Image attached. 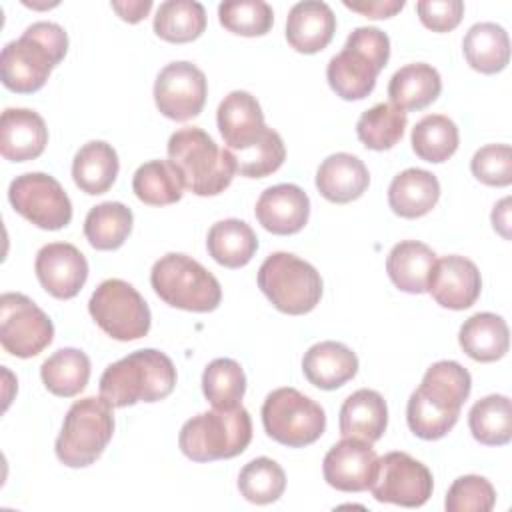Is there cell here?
Listing matches in <instances>:
<instances>
[{"mask_svg":"<svg viewBox=\"0 0 512 512\" xmlns=\"http://www.w3.org/2000/svg\"><path fill=\"white\" fill-rule=\"evenodd\" d=\"M266 434L288 448L314 444L326 430L324 408L296 388H276L262 404Z\"/></svg>","mask_w":512,"mask_h":512,"instance_id":"10","label":"cell"},{"mask_svg":"<svg viewBox=\"0 0 512 512\" xmlns=\"http://www.w3.org/2000/svg\"><path fill=\"white\" fill-rule=\"evenodd\" d=\"M412 150L420 160L442 164L456 150L460 142L458 126L444 114H428L412 128Z\"/></svg>","mask_w":512,"mask_h":512,"instance_id":"37","label":"cell"},{"mask_svg":"<svg viewBox=\"0 0 512 512\" xmlns=\"http://www.w3.org/2000/svg\"><path fill=\"white\" fill-rule=\"evenodd\" d=\"M442 92V78L438 70L426 62L406 64L396 70L388 84L390 104L406 110H422L430 106Z\"/></svg>","mask_w":512,"mask_h":512,"instance_id":"28","label":"cell"},{"mask_svg":"<svg viewBox=\"0 0 512 512\" xmlns=\"http://www.w3.org/2000/svg\"><path fill=\"white\" fill-rule=\"evenodd\" d=\"M336 32V16L326 2L304 0L290 8L286 18V40L300 54L324 50Z\"/></svg>","mask_w":512,"mask_h":512,"instance_id":"22","label":"cell"},{"mask_svg":"<svg viewBox=\"0 0 512 512\" xmlns=\"http://www.w3.org/2000/svg\"><path fill=\"white\" fill-rule=\"evenodd\" d=\"M12 208L42 230H60L72 220V202L62 184L44 172L16 176L8 188Z\"/></svg>","mask_w":512,"mask_h":512,"instance_id":"12","label":"cell"},{"mask_svg":"<svg viewBox=\"0 0 512 512\" xmlns=\"http://www.w3.org/2000/svg\"><path fill=\"white\" fill-rule=\"evenodd\" d=\"M496 504V490L484 476L466 474L448 488L444 508L448 512H490Z\"/></svg>","mask_w":512,"mask_h":512,"instance_id":"44","label":"cell"},{"mask_svg":"<svg viewBox=\"0 0 512 512\" xmlns=\"http://www.w3.org/2000/svg\"><path fill=\"white\" fill-rule=\"evenodd\" d=\"M440 198L438 178L422 168H406L388 186V204L400 218L426 216Z\"/></svg>","mask_w":512,"mask_h":512,"instance_id":"25","label":"cell"},{"mask_svg":"<svg viewBox=\"0 0 512 512\" xmlns=\"http://www.w3.org/2000/svg\"><path fill=\"white\" fill-rule=\"evenodd\" d=\"M470 388L472 378L462 364L456 360L434 362L408 398L406 422L412 434L422 440L444 438L456 426Z\"/></svg>","mask_w":512,"mask_h":512,"instance_id":"1","label":"cell"},{"mask_svg":"<svg viewBox=\"0 0 512 512\" xmlns=\"http://www.w3.org/2000/svg\"><path fill=\"white\" fill-rule=\"evenodd\" d=\"M112 408L102 396H86L68 408L54 446L64 466L84 468L102 456L114 434Z\"/></svg>","mask_w":512,"mask_h":512,"instance_id":"7","label":"cell"},{"mask_svg":"<svg viewBox=\"0 0 512 512\" xmlns=\"http://www.w3.org/2000/svg\"><path fill=\"white\" fill-rule=\"evenodd\" d=\"M252 440V420L240 404L230 410H208L184 422L178 446L192 462H214L242 454Z\"/></svg>","mask_w":512,"mask_h":512,"instance_id":"6","label":"cell"},{"mask_svg":"<svg viewBox=\"0 0 512 512\" xmlns=\"http://www.w3.org/2000/svg\"><path fill=\"white\" fill-rule=\"evenodd\" d=\"M118 170V154L104 140L86 142L72 160L74 184L90 196L108 192L118 176Z\"/></svg>","mask_w":512,"mask_h":512,"instance_id":"30","label":"cell"},{"mask_svg":"<svg viewBox=\"0 0 512 512\" xmlns=\"http://www.w3.org/2000/svg\"><path fill=\"white\" fill-rule=\"evenodd\" d=\"M132 190L148 206H168L182 198V184L164 160H150L138 166L132 178Z\"/></svg>","mask_w":512,"mask_h":512,"instance_id":"40","label":"cell"},{"mask_svg":"<svg viewBox=\"0 0 512 512\" xmlns=\"http://www.w3.org/2000/svg\"><path fill=\"white\" fill-rule=\"evenodd\" d=\"M406 124V112L388 102H380L362 112L356 122V134L366 148L382 152L394 148L402 140Z\"/></svg>","mask_w":512,"mask_h":512,"instance_id":"38","label":"cell"},{"mask_svg":"<svg viewBox=\"0 0 512 512\" xmlns=\"http://www.w3.org/2000/svg\"><path fill=\"white\" fill-rule=\"evenodd\" d=\"M202 392L212 408L230 410L240 406L246 392L242 366L232 358H216L202 372Z\"/></svg>","mask_w":512,"mask_h":512,"instance_id":"39","label":"cell"},{"mask_svg":"<svg viewBox=\"0 0 512 512\" xmlns=\"http://www.w3.org/2000/svg\"><path fill=\"white\" fill-rule=\"evenodd\" d=\"M378 456L372 442L344 436L324 456L322 474L328 486L340 492H364L370 488Z\"/></svg>","mask_w":512,"mask_h":512,"instance_id":"16","label":"cell"},{"mask_svg":"<svg viewBox=\"0 0 512 512\" xmlns=\"http://www.w3.org/2000/svg\"><path fill=\"white\" fill-rule=\"evenodd\" d=\"M54 338V324L48 314L20 292L0 296V344L16 358L40 354Z\"/></svg>","mask_w":512,"mask_h":512,"instance_id":"13","label":"cell"},{"mask_svg":"<svg viewBox=\"0 0 512 512\" xmlns=\"http://www.w3.org/2000/svg\"><path fill=\"white\" fill-rule=\"evenodd\" d=\"M286 488L282 466L266 456L254 458L238 474V490L252 504H272Z\"/></svg>","mask_w":512,"mask_h":512,"instance_id":"41","label":"cell"},{"mask_svg":"<svg viewBox=\"0 0 512 512\" xmlns=\"http://www.w3.org/2000/svg\"><path fill=\"white\" fill-rule=\"evenodd\" d=\"M460 348L476 362H496L510 346L508 324L494 312H478L464 320L458 332Z\"/></svg>","mask_w":512,"mask_h":512,"instance_id":"27","label":"cell"},{"mask_svg":"<svg viewBox=\"0 0 512 512\" xmlns=\"http://www.w3.org/2000/svg\"><path fill=\"white\" fill-rule=\"evenodd\" d=\"M344 6L368 18H390L404 8V0H364V2L344 0Z\"/></svg>","mask_w":512,"mask_h":512,"instance_id":"47","label":"cell"},{"mask_svg":"<svg viewBox=\"0 0 512 512\" xmlns=\"http://www.w3.org/2000/svg\"><path fill=\"white\" fill-rule=\"evenodd\" d=\"M302 372L312 386L320 390H336L356 376L358 358L342 342L324 340L306 350Z\"/></svg>","mask_w":512,"mask_h":512,"instance_id":"24","label":"cell"},{"mask_svg":"<svg viewBox=\"0 0 512 512\" xmlns=\"http://www.w3.org/2000/svg\"><path fill=\"white\" fill-rule=\"evenodd\" d=\"M370 184L366 164L348 152L330 154L316 170L318 192L334 204H348L360 198Z\"/></svg>","mask_w":512,"mask_h":512,"instance_id":"23","label":"cell"},{"mask_svg":"<svg viewBox=\"0 0 512 512\" xmlns=\"http://www.w3.org/2000/svg\"><path fill=\"white\" fill-rule=\"evenodd\" d=\"M174 386L176 368L172 360L154 348L136 350L120 358L100 376V396L114 408L164 400Z\"/></svg>","mask_w":512,"mask_h":512,"instance_id":"4","label":"cell"},{"mask_svg":"<svg viewBox=\"0 0 512 512\" xmlns=\"http://www.w3.org/2000/svg\"><path fill=\"white\" fill-rule=\"evenodd\" d=\"M218 20L232 34L264 36L274 24V12L264 0H228L218 6Z\"/></svg>","mask_w":512,"mask_h":512,"instance_id":"42","label":"cell"},{"mask_svg":"<svg viewBox=\"0 0 512 512\" xmlns=\"http://www.w3.org/2000/svg\"><path fill=\"white\" fill-rule=\"evenodd\" d=\"M48 144L44 118L30 108H6L0 118V154L10 162L38 158Z\"/></svg>","mask_w":512,"mask_h":512,"instance_id":"21","label":"cell"},{"mask_svg":"<svg viewBox=\"0 0 512 512\" xmlns=\"http://www.w3.org/2000/svg\"><path fill=\"white\" fill-rule=\"evenodd\" d=\"M208 254L224 268L246 266L258 250V238L250 224L238 218H226L208 230Z\"/></svg>","mask_w":512,"mask_h":512,"instance_id":"31","label":"cell"},{"mask_svg":"<svg viewBox=\"0 0 512 512\" xmlns=\"http://www.w3.org/2000/svg\"><path fill=\"white\" fill-rule=\"evenodd\" d=\"M470 170L486 186H508L512 182V148L508 144H488L476 150Z\"/></svg>","mask_w":512,"mask_h":512,"instance_id":"45","label":"cell"},{"mask_svg":"<svg viewBox=\"0 0 512 512\" xmlns=\"http://www.w3.org/2000/svg\"><path fill=\"white\" fill-rule=\"evenodd\" d=\"M492 226L500 232L506 240L510 238V198H502L492 210Z\"/></svg>","mask_w":512,"mask_h":512,"instance_id":"49","label":"cell"},{"mask_svg":"<svg viewBox=\"0 0 512 512\" xmlns=\"http://www.w3.org/2000/svg\"><path fill=\"white\" fill-rule=\"evenodd\" d=\"M284 158H286V148H284L282 136L272 128H266L262 138L252 146L240 152H234L236 168L246 178L270 176L284 164Z\"/></svg>","mask_w":512,"mask_h":512,"instance_id":"43","label":"cell"},{"mask_svg":"<svg viewBox=\"0 0 512 512\" xmlns=\"http://www.w3.org/2000/svg\"><path fill=\"white\" fill-rule=\"evenodd\" d=\"M206 30V10L196 0H166L154 16V32L158 38L184 44L202 36Z\"/></svg>","mask_w":512,"mask_h":512,"instance_id":"34","label":"cell"},{"mask_svg":"<svg viewBox=\"0 0 512 512\" xmlns=\"http://www.w3.org/2000/svg\"><path fill=\"white\" fill-rule=\"evenodd\" d=\"M208 94V82L204 72L186 60L166 64L154 82V102L162 116L186 122L196 118Z\"/></svg>","mask_w":512,"mask_h":512,"instance_id":"15","label":"cell"},{"mask_svg":"<svg viewBox=\"0 0 512 512\" xmlns=\"http://www.w3.org/2000/svg\"><path fill=\"white\" fill-rule=\"evenodd\" d=\"M462 50L470 68L482 74H496L510 60L508 32L496 22H478L466 32Z\"/></svg>","mask_w":512,"mask_h":512,"instance_id":"32","label":"cell"},{"mask_svg":"<svg viewBox=\"0 0 512 512\" xmlns=\"http://www.w3.org/2000/svg\"><path fill=\"white\" fill-rule=\"evenodd\" d=\"M258 288L276 310L290 316L312 312L322 298L320 272L290 252H274L262 262Z\"/></svg>","mask_w":512,"mask_h":512,"instance_id":"9","label":"cell"},{"mask_svg":"<svg viewBox=\"0 0 512 512\" xmlns=\"http://www.w3.org/2000/svg\"><path fill=\"white\" fill-rule=\"evenodd\" d=\"M112 8L118 12V16L124 20V22H130V24H136L140 22L142 18H146V14L150 12L152 8V0H128V2H112Z\"/></svg>","mask_w":512,"mask_h":512,"instance_id":"48","label":"cell"},{"mask_svg":"<svg viewBox=\"0 0 512 512\" xmlns=\"http://www.w3.org/2000/svg\"><path fill=\"white\" fill-rule=\"evenodd\" d=\"M390 58V38L374 26H358L346 38L344 48L330 58L326 78L342 100H362Z\"/></svg>","mask_w":512,"mask_h":512,"instance_id":"5","label":"cell"},{"mask_svg":"<svg viewBox=\"0 0 512 512\" xmlns=\"http://www.w3.org/2000/svg\"><path fill=\"white\" fill-rule=\"evenodd\" d=\"M40 378L54 396L72 398L88 384L90 358L78 348H60L42 362Z\"/></svg>","mask_w":512,"mask_h":512,"instance_id":"33","label":"cell"},{"mask_svg":"<svg viewBox=\"0 0 512 512\" xmlns=\"http://www.w3.org/2000/svg\"><path fill=\"white\" fill-rule=\"evenodd\" d=\"M436 260L434 250L424 242L402 240L388 252L386 272L392 284L402 292L422 294L428 288V278Z\"/></svg>","mask_w":512,"mask_h":512,"instance_id":"29","label":"cell"},{"mask_svg":"<svg viewBox=\"0 0 512 512\" xmlns=\"http://www.w3.org/2000/svg\"><path fill=\"white\" fill-rule=\"evenodd\" d=\"M166 152L168 164L176 172L182 188L196 196L224 192L238 172L234 154L228 148H220L198 126L176 130L168 140Z\"/></svg>","mask_w":512,"mask_h":512,"instance_id":"3","label":"cell"},{"mask_svg":"<svg viewBox=\"0 0 512 512\" xmlns=\"http://www.w3.org/2000/svg\"><path fill=\"white\" fill-rule=\"evenodd\" d=\"M416 12L428 30L450 32L460 24L464 4L460 0H420L416 4Z\"/></svg>","mask_w":512,"mask_h":512,"instance_id":"46","label":"cell"},{"mask_svg":"<svg viewBox=\"0 0 512 512\" xmlns=\"http://www.w3.org/2000/svg\"><path fill=\"white\" fill-rule=\"evenodd\" d=\"M68 50V34L56 22H34L0 54L2 84L16 94L38 92Z\"/></svg>","mask_w":512,"mask_h":512,"instance_id":"2","label":"cell"},{"mask_svg":"<svg viewBox=\"0 0 512 512\" xmlns=\"http://www.w3.org/2000/svg\"><path fill=\"white\" fill-rule=\"evenodd\" d=\"M254 214L264 230L278 236H290L306 226L310 198L296 184H276L260 194Z\"/></svg>","mask_w":512,"mask_h":512,"instance_id":"19","label":"cell"},{"mask_svg":"<svg viewBox=\"0 0 512 512\" xmlns=\"http://www.w3.org/2000/svg\"><path fill=\"white\" fill-rule=\"evenodd\" d=\"M94 322L110 338L130 342L144 338L150 330V308L142 294L120 278H108L98 284L88 302Z\"/></svg>","mask_w":512,"mask_h":512,"instance_id":"11","label":"cell"},{"mask_svg":"<svg viewBox=\"0 0 512 512\" xmlns=\"http://www.w3.org/2000/svg\"><path fill=\"white\" fill-rule=\"evenodd\" d=\"M434 480L426 464L406 452H388L378 458L370 484L374 500L418 508L432 496Z\"/></svg>","mask_w":512,"mask_h":512,"instance_id":"14","label":"cell"},{"mask_svg":"<svg viewBox=\"0 0 512 512\" xmlns=\"http://www.w3.org/2000/svg\"><path fill=\"white\" fill-rule=\"evenodd\" d=\"M472 436L486 446H504L512 438V404L504 394L480 398L468 412Z\"/></svg>","mask_w":512,"mask_h":512,"instance_id":"36","label":"cell"},{"mask_svg":"<svg viewBox=\"0 0 512 512\" xmlns=\"http://www.w3.org/2000/svg\"><path fill=\"white\" fill-rule=\"evenodd\" d=\"M388 426V406L380 392L360 388L352 392L340 408V434L376 442Z\"/></svg>","mask_w":512,"mask_h":512,"instance_id":"26","label":"cell"},{"mask_svg":"<svg viewBox=\"0 0 512 512\" xmlns=\"http://www.w3.org/2000/svg\"><path fill=\"white\" fill-rule=\"evenodd\" d=\"M150 284L160 300L188 312H212L222 300L220 282L194 258L170 252L154 262Z\"/></svg>","mask_w":512,"mask_h":512,"instance_id":"8","label":"cell"},{"mask_svg":"<svg viewBox=\"0 0 512 512\" xmlns=\"http://www.w3.org/2000/svg\"><path fill=\"white\" fill-rule=\"evenodd\" d=\"M134 216L122 202H102L84 220V236L96 250L120 248L132 232Z\"/></svg>","mask_w":512,"mask_h":512,"instance_id":"35","label":"cell"},{"mask_svg":"<svg viewBox=\"0 0 512 512\" xmlns=\"http://www.w3.org/2000/svg\"><path fill=\"white\" fill-rule=\"evenodd\" d=\"M34 272L48 294L58 300H70L86 284L88 262L74 244L52 242L38 250Z\"/></svg>","mask_w":512,"mask_h":512,"instance_id":"17","label":"cell"},{"mask_svg":"<svg viewBox=\"0 0 512 512\" xmlns=\"http://www.w3.org/2000/svg\"><path fill=\"white\" fill-rule=\"evenodd\" d=\"M216 122L232 154L258 142L268 128L258 100L246 90H234L224 96L216 112Z\"/></svg>","mask_w":512,"mask_h":512,"instance_id":"20","label":"cell"},{"mask_svg":"<svg viewBox=\"0 0 512 512\" xmlns=\"http://www.w3.org/2000/svg\"><path fill=\"white\" fill-rule=\"evenodd\" d=\"M480 290L482 278L478 266L458 254L436 260L426 288V292L448 310L470 308L478 300Z\"/></svg>","mask_w":512,"mask_h":512,"instance_id":"18","label":"cell"}]
</instances>
